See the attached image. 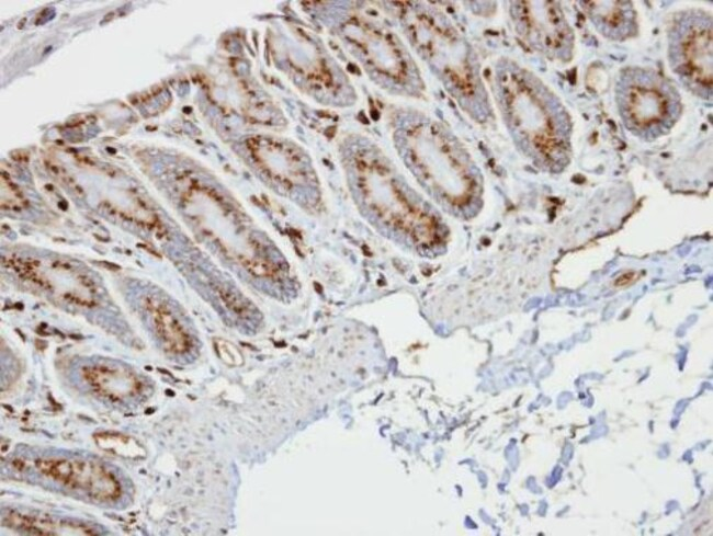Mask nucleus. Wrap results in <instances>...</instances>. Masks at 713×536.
I'll list each match as a JSON object with an SVG mask.
<instances>
[{
	"label": "nucleus",
	"mask_w": 713,
	"mask_h": 536,
	"mask_svg": "<svg viewBox=\"0 0 713 536\" xmlns=\"http://www.w3.org/2000/svg\"><path fill=\"white\" fill-rule=\"evenodd\" d=\"M619 114L633 134L658 136L674 127L681 114L677 88L664 75L646 67H629L615 85Z\"/></svg>",
	"instance_id": "39448f33"
},
{
	"label": "nucleus",
	"mask_w": 713,
	"mask_h": 536,
	"mask_svg": "<svg viewBox=\"0 0 713 536\" xmlns=\"http://www.w3.org/2000/svg\"><path fill=\"white\" fill-rule=\"evenodd\" d=\"M356 196L369 216L420 254L443 249L448 230L440 214L397 174L372 147H358L349 158Z\"/></svg>",
	"instance_id": "f257e3e1"
},
{
	"label": "nucleus",
	"mask_w": 713,
	"mask_h": 536,
	"mask_svg": "<svg viewBox=\"0 0 713 536\" xmlns=\"http://www.w3.org/2000/svg\"><path fill=\"white\" fill-rule=\"evenodd\" d=\"M340 34L352 55L380 82L408 92L421 85L406 48L386 25L352 15L341 24Z\"/></svg>",
	"instance_id": "423d86ee"
},
{
	"label": "nucleus",
	"mask_w": 713,
	"mask_h": 536,
	"mask_svg": "<svg viewBox=\"0 0 713 536\" xmlns=\"http://www.w3.org/2000/svg\"><path fill=\"white\" fill-rule=\"evenodd\" d=\"M406 166L443 210L464 215L476 203L480 185L468 155L448 129L432 121L407 125L398 133Z\"/></svg>",
	"instance_id": "7ed1b4c3"
},
{
	"label": "nucleus",
	"mask_w": 713,
	"mask_h": 536,
	"mask_svg": "<svg viewBox=\"0 0 713 536\" xmlns=\"http://www.w3.org/2000/svg\"><path fill=\"white\" fill-rule=\"evenodd\" d=\"M668 60L672 72L693 94L712 95V18L701 10L676 14L669 24Z\"/></svg>",
	"instance_id": "0eeeda50"
},
{
	"label": "nucleus",
	"mask_w": 713,
	"mask_h": 536,
	"mask_svg": "<svg viewBox=\"0 0 713 536\" xmlns=\"http://www.w3.org/2000/svg\"><path fill=\"white\" fill-rule=\"evenodd\" d=\"M97 446L109 454L127 458H144L146 451L139 442L131 435L116 432H99L93 435Z\"/></svg>",
	"instance_id": "f3484780"
},
{
	"label": "nucleus",
	"mask_w": 713,
	"mask_h": 536,
	"mask_svg": "<svg viewBox=\"0 0 713 536\" xmlns=\"http://www.w3.org/2000/svg\"><path fill=\"white\" fill-rule=\"evenodd\" d=\"M82 375L97 394L114 401L134 396L140 387L137 377L122 365L94 364L84 367Z\"/></svg>",
	"instance_id": "4468645a"
},
{
	"label": "nucleus",
	"mask_w": 713,
	"mask_h": 536,
	"mask_svg": "<svg viewBox=\"0 0 713 536\" xmlns=\"http://www.w3.org/2000/svg\"><path fill=\"white\" fill-rule=\"evenodd\" d=\"M416 52L440 77L449 91L469 111L486 110V94L471 49L461 34L440 13L407 8L403 23Z\"/></svg>",
	"instance_id": "20e7f679"
},
{
	"label": "nucleus",
	"mask_w": 713,
	"mask_h": 536,
	"mask_svg": "<svg viewBox=\"0 0 713 536\" xmlns=\"http://www.w3.org/2000/svg\"><path fill=\"white\" fill-rule=\"evenodd\" d=\"M11 526L37 535H95L97 532L79 522L53 520L13 512L5 520Z\"/></svg>",
	"instance_id": "dca6fc26"
},
{
	"label": "nucleus",
	"mask_w": 713,
	"mask_h": 536,
	"mask_svg": "<svg viewBox=\"0 0 713 536\" xmlns=\"http://www.w3.org/2000/svg\"><path fill=\"white\" fill-rule=\"evenodd\" d=\"M214 346L219 358L227 365L240 366L244 364L242 354L231 342L224 339H215Z\"/></svg>",
	"instance_id": "a211bd4d"
},
{
	"label": "nucleus",
	"mask_w": 713,
	"mask_h": 536,
	"mask_svg": "<svg viewBox=\"0 0 713 536\" xmlns=\"http://www.w3.org/2000/svg\"><path fill=\"white\" fill-rule=\"evenodd\" d=\"M251 155L261 172L284 191L315 182L305 157L294 146L267 137L253 140Z\"/></svg>",
	"instance_id": "9b49d317"
},
{
	"label": "nucleus",
	"mask_w": 713,
	"mask_h": 536,
	"mask_svg": "<svg viewBox=\"0 0 713 536\" xmlns=\"http://www.w3.org/2000/svg\"><path fill=\"white\" fill-rule=\"evenodd\" d=\"M147 305L154 327L165 349L173 353L186 352L191 347V338L179 320L167 306L157 300H149Z\"/></svg>",
	"instance_id": "2eb2a0df"
},
{
	"label": "nucleus",
	"mask_w": 713,
	"mask_h": 536,
	"mask_svg": "<svg viewBox=\"0 0 713 536\" xmlns=\"http://www.w3.org/2000/svg\"><path fill=\"white\" fill-rule=\"evenodd\" d=\"M511 4L516 31L532 49L551 60H570L575 35L557 2L516 1Z\"/></svg>",
	"instance_id": "1a4fd4ad"
},
{
	"label": "nucleus",
	"mask_w": 713,
	"mask_h": 536,
	"mask_svg": "<svg viewBox=\"0 0 713 536\" xmlns=\"http://www.w3.org/2000/svg\"><path fill=\"white\" fill-rule=\"evenodd\" d=\"M41 474L66 488L98 501H114L122 487L115 475L104 465L81 458H42L35 461Z\"/></svg>",
	"instance_id": "9d476101"
},
{
	"label": "nucleus",
	"mask_w": 713,
	"mask_h": 536,
	"mask_svg": "<svg viewBox=\"0 0 713 536\" xmlns=\"http://www.w3.org/2000/svg\"><path fill=\"white\" fill-rule=\"evenodd\" d=\"M582 9L596 30L610 41L623 42L637 31V13L630 1H585Z\"/></svg>",
	"instance_id": "ddd939ff"
},
{
	"label": "nucleus",
	"mask_w": 713,
	"mask_h": 536,
	"mask_svg": "<svg viewBox=\"0 0 713 536\" xmlns=\"http://www.w3.org/2000/svg\"><path fill=\"white\" fill-rule=\"evenodd\" d=\"M14 270L22 277L38 285L54 296L67 301L91 306L95 301V288L79 271L58 261L29 260Z\"/></svg>",
	"instance_id": "f8f14e48"
},
{
	"label": "nucleus",
	"mask_w": 713,
	"mask_h": 536,
	"mask_svg": "<svg viewBox=\"0 0 713 536\" xmlns=\"http://www.w3.org/2000/svg\"><path fill=\"white\" fill-rule=\"evenodd\" d=\"M637 276L638 275L635 272H626V273L622 274L621 276H619L615 280L614 284L616 286H626V285L632 284L637 278Z\"/></svg>",
	"instance_id": "6ab92c4d"
},
{
	"label": "nucleus",
	"mask_w": 713,
	"mask_h": 536,
	"mask_svg": "<svg viewBox=\"0 0 713 536\" xmlns=\"http://www.w3.org/2000/svg\"><path fill=\"white\" fill-rule=\"evenodd\" d=\"M496 85L505 122L523 151L544 167L564 164L571 123L556 94L534 73L508 61L498 67Z\"/></svg>",
	"instance_id": "f03ea898"
},
{
	"label": "nucleus",
	"mask_w": 713,
	"mask_h": 536,
	"mask_svg": "<svg viewBox=\"0 0 713 536\" xmlns=\"http://www.w3.org/2000/svg\"><path fill=\"white\" fill-rule=\"evenodd\" d=\"M283 68L297 84L318 98L332 99L341 93L342 76L331 59L305 31L297 26L280 28L270 41Z\"/></svg>",
	"instance_id": "6e6552de"
}]
</instances>
